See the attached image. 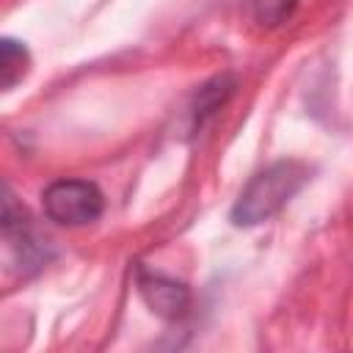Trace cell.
Returning <instances> with one entry per match:
<instances>
[{
	"label": "cell",
	"instance_id": "cell-6",
	"mask_svg": "<svg viewBox=\"0 0 353 353\" xmlns=\"http://www.w3.org/2000/svg\"><path fill=\"white\" fill-rule=\"evenodd\" d=\"M28 66H30L28 47L22 41L6 36L0 41V85H3V91H11L28 74Z\"/></svg>",
	"mask_w": 353,
	"mask_h": 353
},
{
	"label": "cell",
	"instance_id": "cell-5",
	"mask_svg": "<svg viewBox=\"0 0 353 353\" xmlns=\"http://www.w3.org/2000/svg\"><path fill=\"white\" fill-rule=\"evenodd\" d=\"M237 88V77L232 72H221L215 77H210L196 94H193V102H190V130L199 132L234 94Z\"/></svg>",
	"mask_w": 353,
	"mask_h": 353
},
{
	"label": "cell",
	"instance_id": "cell-3",
	"mask_svg": "<svg viewBox=\"0 0 353 353\" xmlns=\"http://www.w3.org/2000/svg\"><path fill=\"white\" fill-rule=\"evenodd\" d=\"M3 234H6L8 254H11L14 265L22 270V276L41 270L47 265V259L52 256L50 245L33 232L25 207H19L14 201L8 188H6V199H3Z\"/></svg>",
	"mask_w": 353,
	"mask_h": 353
},
{
	"label": "cell",
	"instance_id": "cell-7",
	"mask_svg": "<svg viewBox=\"0 0 353 353\" xmlns=\"http://www.w3.org/2000/svg\"><path fill=\"white\" fill-rule=\"evenodd\" d=\"M298 0H251L254 8V19L262 28H279L281 22H287L295 11Z\"/></svg>",
	"mask_w": 353,
	"mask_h": 353
},
{
	"label": "cell",
	"instance_id": "cell-2",
	"mask_svg": "<svg viewBox=\"0 0 353 353\" xmlns=\"http://www.w3.org/2000/svg\"><path fill=\"white\" fill-rule=\"evenodd\" d=\"M44 215L58 226H88L105 212L99 185L88 179H55L41 190Z\"/></svg>",
	"mask_w": 353,
	"mask_h": 353
},
{
	"label": "cell",
	"instance_id": "cell-4",
	"mask_svg": "<svg viewBox=\"0 0 353 353\" xmlns=\"http://www.w3.org/2000/svg\"><path fill=\"white\" fill-rule=\"evenodd\" d=\"M138 292L146 301V306L165 317V320H182L190 312V290L185 281H176L160 270L138 268Z\"/></svg>",
	"mask_w": 353,
	"mask_h": 353
},
{
	"label": "cell",
	"instance_id": "cell-1",
	"mask_svg": "<svg viewBox=\"0 0 353 353\" xmlns=\"http://www.w3.org/2000/svg\"><path fill=\"white\" fill-rule=\"evenodd\" d=\"M309 182V168L301 160H276L256 171L232 204L229 221L234 226H256L273 218Z\"/></svg>",
	"mask_w": 353,
	"mask_h": 353
}]
</instances>
